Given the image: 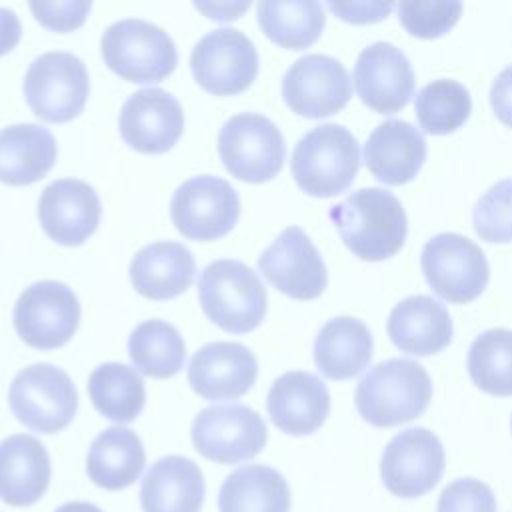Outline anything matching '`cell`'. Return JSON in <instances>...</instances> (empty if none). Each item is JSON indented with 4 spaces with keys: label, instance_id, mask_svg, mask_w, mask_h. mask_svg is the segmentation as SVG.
Masks as SVG:
<instances>
[{
    "label": "cell",
    "instance_id": "cb8c5ba5",
    "mask_svg": "<svg viewBox=\"0 0 512 512\" xmlns=\"http://www.w3.org/2000/svg\"><path fill=\"white\" fill-rule=\"evenodd\" d=\"M386 328L394 346L412 356L436 354L452 340V320L446 306L422 294L396 304Z\"/></svg>",
    "mask_w": 512,
    "mask_h": 512
},
{
    "label": "cell",
    "instance_id": "f35d334b",
    "mask_svg": "<svg viewBox=\"0 0 512 512\" xmlns=\"http://www.w3.org/2000/svg\"><path fill=\"white\" fill-rule=\"evenodd\" d=\"M92 8L90 0H56V2H30L36 20L50 30L68 32L84 24Z\"/></svg>",
    "mask_w": 512,
    "mask_h": 512
},
{
    "label": "cell",
    "instance_id": "9a60e30c",
    "mask_svg": "<svg viewBox=\"0 0 512 512\" xmlns=\"http://www.w3.org/2000/svg\"><path fill=\"white\" fill-rule=\"evenodd\" d=\"M284 102L300 116L324 118L342 110L352 84L346 68L332 56L306 54L298 58L282 78Z\"/></svg>",
    "mask_w": 512,
    "mask_h": 512
},
{
    "label": "cell",
    "instance_id": "d6a6232c",
    "mask_svg": "<svg viewBox=\"0 0 512 512\" xmlns=\"http://www.w3.org/2000/svg\"><path fill=\"white\" fill-rule=\"evenodd\" d=\"M132 364L150 378H170L184 366L186 346L178 328L166 320L138 324L128 340Z\"/></svg>",
    "mask_w": 512,
    "mask_h": 512
},
{
    "label": "cell",
    "instance_id": "3957f363",
    "mask_svg": "<svg viewBox=\"0 0 512 512\" xmlns=\"http://www.w3.org/2000/svg\"><path fill=\"white\" fill-rule=\"evenodd\" d=\"M204 314L222 330L244 334L254 330L266 314V288L258 274L240 260H214L198 280Z\"/></svg>",
    "mask_w": 512,
    "mask_h": 512
},
{
    "label": "cell",
    "instance_id": "83f0119b",
    "mask_svg": "<svg viewBox=\"0 0 512 512\" xmlns=\"http://www.w3.org/2000/svg\"><path fill=\"white\" fill-rule=\"evenodd\" d=\"M56 160V138L40 124H10L0 130V182L24 186L40 180Z\"/></svg>",
    "mask_w": 512,
    "mask_h": 512
},
{
    "label": "cell",
    "instance_id": "4dcf8cb0",
    "mask_svg": "<svg viewBox=\"0 0 512 512\" xmlns=\"http://www.w3.org/2000/svg\"><path fill=\"white\" fill-rule=\"evenodd\" d=\"M324 8L316 0H262L258 24L278 46L302 50L314 44L324 28Z\"/></svg>",
    "mask_w": 512,
    "mask_h": 512
},
{
    "label": "cell",
    "instance_id": "52a82bcc",
    "mask_svg": "<svg viewBox=\"0 0 512 512\" xmlns=\"http://www.w3.org/2000/svg\"><path fill=\"white\" fill-rule=\"evenodd\" d=\"M420 266L430 288L452 304L476 300L490 278V266L470 238L456 232H442L426 242Z\"/></svg>",
    "mask_w": 512,
    "mask_h": 512
},
{
    "label": "cell",
    "instance_id": "d6986e66",
    "mask_svg": "<svg viewBox=\"0 0 512 512\" xmlns=\"http://www.w3.org/2000/svg\"><path fill=\"white\" fill-rule=\"evenodd\" d=\"M102 214L96 190L78 178L50 182L38 200V218L44 232L64 246L82 244L98 228Z\"/></svg>",
    "mask_w": 512,
    "mask_h": 512
},
{
    "label": "cell",
    "instance_id": "7bdbcfd3",
    "mask_svg": "<svg viewBox=\"0 0 512 512\" xmlns=\"http://www.w3.org/2000/svg\"><path fill=\"white\" fill-rule=\"evenodd\" d=\"M194 6L212 20H234L244 10L250 8V2H194Z\"/></svg>",
    "mask_w": 512,
    "mask_h": 512
},
{
    "label": "cell",
    "instance_id": "277c9868",
    "mask_svg": "<svg viewBox=\"0 0 512 512\" xmlns=\"http://www.w3.org/2000/svg\"><path fill=\"white\" fill-rule=\"evenodd\" d=\"M360 168V148L340 124H320L306 132L292 152V176L310 196L328 198L344 192Z\"/></svg>",
    "mask_w": 512,
    "mask_h": 512
},
{
    "label": "cell",
    "instance_id": "8fae6325",
    "mask_svg": "<svg viewBox=\"0 0 512 512\" xmlns=\"http://www.w3.org/2000/svg\"><path fill=\"white\" fill-rule=\"evenodd\" d=\"M190 68L206 92L232 96L254 82L258 50L242 30L218 28L196 42L190 54Z\"/></svg>",
    "mask_w": 512,
    "mask_h": 512
},
{
    "label": "cell",
    "instance_id": "ac0fdd59",
    "mask_svg": "<svg viewBox=\"0 0 512 512\" xmlns=\"http://www.w3.org/2000/svg\"><path fill=\"white\" fill-rule=\"evenodd\" d=\"M118 126L124 142L144 154L170 150L184 130L180 102L162 88H144L122 104Z\"/></svg>",
    "mask_w": 512,
    "mask_h": 512
},
{
    "label": "cell",
    "instance_id": "484cf974",
    "mask_svg": "<svg viewBox=\"0 0 512 512\" xmlns=\"http://www.w3.org/2000/svg\"><path fill=\"white\" fill-rule=\"evenodd\" d=\"M196 262L180 242H152L136 252L130 262V280L146 298L168 300L182 294L194 280Z\"/></svg>",
    "mask_w": 512,
    "mask_h": 512
},
{
    "label": "cell",
    "instance_id": "7402d4cb",
    "mask_svg": "<svg viewBox=\"0 0 512 512\" xmlns=\"http://www.w3.org/2000/svg\"><path fill=\"white\" fill-rule=\"evenodd\" d=\"M426 160L422 132L404 120L378 124L364 144V162L374 178L388 186H400L416 178Z\"/></svg>",
    "mask_w": 512,
    "mask_h": 512
},
{
    "label": "cell",
    "instance_id": "7a4b0ae2",
    "mask_svg": "<svg viewBox=\"0 0 512 512\" xmlns=\"http://www.w3.org/2000/svg\"><path fill=\"white\" fill-rule=\"evenodd\" d=\"M432 400L428 372L412 360L390 358L372 366L356 386L358 414L372 426L390 428L424 414Z\"/></svg>",
    "mask_w": 512,
    "mask_h": 512
},
{
    "label": "cell",
    "instance_id": "b9f144b4",
    "mask_svg": "<svg viewBox=\"0 0 512 512\" xmlns=\"http://www.w3.org/2000/svg\"><path fill=\"white\" fill-rule=\"evenodd\" d=\"M22 36V24L14 10L0 6V56L10 52Z\"/></svg>",
    "mask_w": 512,
    "mask_h": 512
},
{
    "label": "cell",
    "instance_id": "ab89813d",
    "mask_svg": "<svg viewBox=\"0 0 512 512\" xmlns=\"http://www.w3.org/2000/svg\"><path fill=\"white\" fill-rule=\"evenodd\" d=\"M328 8L346 22L368 24V22H378L386 18L394 8V4L392 2H348V4L328 2Z\"/></svg>",
    "mask_w": 512,
    "mask_h": 512
},
{
    "label": "cell",
    "instance_id": "ba28073f",
    "mask_svg": "<svg viewBox=\"0 0 512 512\" xmlns=\"http://www.w3.org/2000/svg\"><path fill=\"white\" fill-rule=\"evenodd\" d=\"M90 92L88 70L72 52H46L24 74V96L32 112L46 122L78 116Z\"/></svg>",
    "mask_w": 512,
    "mask_h": 512
},
{
    "label": "cell",
    "instance_id": "1f68e13d",
    "mask_svg": "<svg viewBox=\"0 0 512 512\" xmlns=\"http://www.w3.org/2000/svg\"><path fill=\"white\" fill-rule=\"evenodd\" d=\"M88 394L94 408L118 424L132 422L146 400L140 374L120 362H106L94 368L88 378Z\"/></svg>",
    "mask_w": 512,
    "mask_h": 512
},
{
    "label": "cell",
    "instance_id": "ffe728a7",
    "mask_svg": "<svg viewBox=\"0 0 512 512\" xmlns=\"http://www.w3.org/2000/svg\"><path fill=\"white\" fill-rule=\"evenodd\" d=\"M256 374V356L240 342H210L196 350L188 364V382L206 400L244 396Z\"/></svg>",
    "mask_w": 512,
    "mask_h": 512
},
{
    "label": "cell",
    "instance_id": "4fadbf2b",
    "mask_svg": "<svg viewBox=\"0 0 512 512\" xmlns=\"http://www.w3.org/2000/svg\"><path fill=\"white\" fill-rule=\"evenodd\" d=\"M78 322L80 302L76 294L56 280L30 284L14 304V328L32 348L50 350L66 344Z\"/></svg>",
    "mask_w": 512,
    "mask_h": 512
},
{
    "label": "cell",
    "instance_id": "603a6c76",
    "mask_svg": "<svg viewBox=\"0 0 512 512\" xmlns=\"http://www.w3.org/2000/svg\"><path fill=\"white\" fill-rule=\"evenodd\" d=\"M50 456L40 440L14 434L0 442V500L10 506H30L50 484Z\"/></svg>",
    "mask_w": 512,
    "mask_h": 512
},
{
    "label": "cell",
    "instance_id": "e575fe53",
    "mask_svg": "<svg viewBox=\"0 0 512 512\" xmlns=\"http://www.w3.org/2000/svg\"><path fill=\"white\" fill-rule=\"evenodd\" d=\"M416 118L420 128L432 136L458 130L470 116V92L456 80H434L416 96Z\"/></svg>",
    "mask_w": 512,
    "mask_h": 512
},
{
    "label": "cell",
    "instance_id": "5b68a950",
    "mask_svg": "<svg viewBox=\"0 0 512 512\" xmlns=\"http://www.w3.org/2000/svg\"><path fill=\"white\" fill-rule=\"evenodd\" d=\"M102 58L110 70L128 82H160L176 68L174 40L160 26L124 18L110 24L100 40Z\"/></svg>",
    "mask_w": 512,
    "mask_h": 512
},
{
    "label": "cell",
    "instance_id": "f546056e",
    "mask_svg": "<svg viewBox=\"0 0 512 512\" xmlns=\"http://www.w3.org/2000/svg\"><path fill=\"white\" fill-rule=\"evenodd\" d=\"M218 508L220 512H290V488L278 470L248 464L224 480Z\"/></svg>",
    "mask_w": 512,
    "mask_h": 512
},
{
    "label": "cell",
    "instance_id": "2e32d148",
    "mask_svg": "<svg viewBox=\"0 0 512 512\" xmlns=\"http://www.w3.org/2000/svg\"><path fill=\"white\" fill-rule=\"evenodd\" d=\"M258 270L280 292L296 300L318 298L328 282L326 264L298 226H290L260 254Z\"/></svg>",
    "mask_w": 512,
    "mask_h": 512
},
{
    "label": "cell",
    "instance_id": "8992f818",
    "mask_svg": "<svg viewBox=\"0 0 512 512\" xmlns=\"http://www.w3.org/2000/svg\"><path fill=\"white\" fill-rule=\"evenodd\" d=\"M8 404L12 414L30 430L54 434L72 422L78 392L62 368L32 364L14 376Z\"/></svg>",
    "mask_w": 512,
    "mask_h": 512
},
{
    "label": "cell",
    "instance_id": "5bb4252c",
    "mask_svg": "<svg viewBox=\"0 0 512 512\" xmlns=\"http://www.w3.org/2000/svg\"><path fill=\"white\" fill-rule=\"evenodd\" d=\"M444 466L446 456L438 436L428 428H408L384 448L380 478L394 496L418 498L440 482Z\"/></svg>",
    "mask_w": 512,
    "mask_h": 512
},
{
    "label": "cell",
    "instance_id": "d590c367",
    "mask_svg": "<svg viewBox=\"0 0 512 512\" xmlns=\"http://www.w3.org/2000/svg\"><path fill=\"white\" fill-rule=\"evenodd\" d=\"M476 234L494 244L512 242V178L496 182L474 206Z\"/></svg>",
    "mask_w": 512,
    "mask_h": 512
},
{
    "label": "cell",
    "instance_id": "9c48e42d",
    "mask_svg": "<svg viewBox=\"0 0 512 512\" xmlns=\"http://www.w3.org/2000/svg\"><path fill=\"white\" fill-rule=\"evenodd\" d=\"M284 138L266 116L242 112L228 118L218 134V154L226 170L246 182H266L284 164Z\"/></svg>",
    "mask_w": 512,
    "mask_h": 512
},
{
    "label": "cell",
    "instance_id": "6da1fadb",
    "mask_svg": "<svg viewBox=\"0 0 512 512\" xmlns=\"http://www.w3.org/2000/svg\"><path fill=\"white\" fill-rule=\"evenodd\" d=\"M328 216L346 248L362 260H386L404 246L406 212L388 190L360 188L334 204Z\"/></svg>",
    "mask_w": 512,
    "mask_h": 512
},
{
    "label": "cell",
    "instance_id": "836d02e7",
    "mask_svg": "<svg viewBox=\"0 0 512 512\" xmlns=\"http://www.w3.org/2000/svg\"><path fill=\"white\" fill-rule=\"evenodd\" d=\"M468 374L486 394L512 396V330L490 328L468 350Z\"/></svg>",
    "mask_w": 512,
    "mask_h": 512
},
{
    "label": "cell",
    "instance_id": "74e56055",
    "mask_svg": "<svg viewBox=\"0 0 512 512\" xmlns=\"http://www.w3.org/2000/svg\"><path fill=\"white\" fill-rule=\"evenodd\" d=\"M436 512H496V496L478 478H458L442 490Z\"/></svg>",
    "mask_w": 512,
    "mask_h": 512
},
{
    "label": "cell",
    "instance_id": "44dd1931",
    "mask_svg": "<svg viewBox=\"0 0 512 512\" xmlns=\"http://www.w3.org/2000/svg\"><path fill=\"white\" fill-rule=\"evenodd\" d=\"M266 406L276 428L292 436H306L328 418L330 392L316 374L294 370L274 380Z\"/></svg>",
    "mask_w": 512,
    "mask_h": 512
},
{
    "label": "cell",
    "instance_id": "7c38bea8",
    "mask_svg": "<svg viewBox=\"0 0 512 512\" xmlns=\"http://www.w3.org/2000/svg\"><path fill=\"white\" fill-rule=\"evenodd\" d=\"M268 430L262 416L244 404L208 406L192 422L194 448L208 460L238 464L266 446Z\"/></svg>",
    "mask_w": 512,
    "mask_h": 512
},
{
    "label": "cell",
    "instance_id": "8d00e7d4",
    "mask_svg": "<svg viewBox=\"0 0 512 512\" xmlns=\"http://www.w3.org/2000/svg\"><path fill=\"white\" fill-rule=\"evenodd\" d=\"M462 4L446 0H416L398 4V20L408 34L424 40L446 34L460 18Z\"/></svg>",
    "mask_w": 512,
    "mask_h": 512
},
{
    "label": "cell",
    "instance_id": "ee69618b",
    "mask_svg": "<svg viewBox=\"0 0 512 512\" xmlns=\"http://www.w3.org/2000/svg\"><path fill=\"white\" fill-rule=\"evenodd\" d=\"M56 512H102V510L90 502H66L60 508H56Z\"/></svg>",
    "mask_w": 512,
    "mask_h": 512
},
{
    "label": "cell",
    "instance_id": "60d3db41",
    "mask_svg": "<svg viewBox=\"0 0 512 512\" xmlns=\"http://www.w3.org/2000/svg\"><path fill=\"white\" fill-rule=\"evenodd\" d=\"M490 104L496 118L512 128V64L506 66L492 82Z\"/></svg>",
    "mask_w": 512,
    "mask_h": 512
},
{
    "label": "cell",
    "instance_id": "f1b7e54d",
    "mask_svg": "<svg viewBox=\"0 0 512 512\" xmlns=\"http://www.w3.org/2000/svg\"><path fill=\"white\" fill-rule=\"evenodd\" d=\"M144 446L136 432L112 426L100 432L90 444L86 472L104 490H122L138 480L144 470Z\"/></svg>",
    "mask_w": 512,
    "mask_h": 512
},
{
    "label": "cell",
    "instance_id": "30bf717a",
    "mask_svg": "<svg viewBox=\"0 0 512 512\" xmlns=\"http://www.w3.org/2000/svg\"><path fill=\"white\" fill-rule=\"evenodd\" d=\"M170 216L186 238L216 240L234 228L240 216V198L232 184L220 176H192L176 188Z\"/></svg>",
    "mask_w": 512,
    "mask_h": 512
},
{
    "label": "cell",
    "instance_id": "4316f807",
    "mask_svg": "<svg viewBox=\"0 0 512 512\" xmlns=\"http://www.w3.org/2000/svg\"><path fill=\"white\" fill-rule=\"evenodd\" d=\"M372 358V334L368 326L352 316L328 320L314 342V362L330 380L358 376Z\"/></svg>",
    "mask_w": 512,
    "mask_h": 512
},
{
    "label": "cell",
    "instance_id": "d4e9b609",
    "mask_svg": "<svg viewBox=\"0 0 512 512\" xmlns=\"http://www.w3.org/2000/svg\"><path fill=\"white\" fill-rule=\"evenodd\" d=\"M204 476L198 464L184 456H164L146 472L140 488L144 512H200Z\"/></svg>",
    "mask_w": 512,
    "mask_h": 512
},
{
    "label": "cell",
    "instance_id": "e0dca14e",
    "mask_svg": "<svg viewBox=\"0 0 512 512\" xmlns=\"http://www.w3.org/2000/svg\"><path fill=\"white\" fill-rule=\"evenodd\" d=\"M360 100L378 114L402 110L414 94V70L406 54L390 42L364 48L352 74Z\"/></svg>",
    "mask_w": 512,
    "mask_h": 512
}]
</instances>
